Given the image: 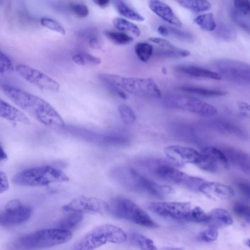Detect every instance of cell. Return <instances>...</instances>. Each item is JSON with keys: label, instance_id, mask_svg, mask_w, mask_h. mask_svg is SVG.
<instances>
[{"label": "cell", "instance_id": "6da1fadb", "mask_svg": "<svg viewBox=\"0 0 250 250\" xmlns=\"http://www.w3.org/2000/svg\"><path fill=\"white\" fill-rule=\"evenodd\" d=\"M1 88L15 104L42 124L54 128L65 126L63 119L48 103L18 87L3 84Z\"/></svg>", "mask_w": 250, "mask_h": 250}, {"label": "cell", "instance_id": "7a4b0ae2", "mask_svg": "<svg viewBox=\"0 0 250 250\" xmlns=\"http://www.w3.org/2000/svg\"><path fill=\"white\" fill-rule=\"evenodd\" d=\"M112 175L121 186L135 192L161 198L174 193L171 187L155 182L130 167H116Z\"/></svg>", "mask_w": 250, "mask_h": 250}, {"label": "cell", "instance_id": "3957f363", "mask_svg": "<svg viewBox=\"0 0 250 250\" xmlns=\"http://www.w3.org/2000/svg\"><path fill=\"white\" fill-rule=\"evenodd\" d=\"M139 163L159 179L182 186L192 190L199 191L200 187L205 181L202 178L190 176L181 171L170 163L162 159L146 158L140 160Z\"/></svg>", "mask_w": 250, "mask_h": 250}, {"label": "cell", "instance_id": "277c9868", "mask_svg": "<svg viewBox=\"0 0 250 250\" xmlns=\"http://www.w3.org/2000/svg\"><path fill=\"white\" fill-rule=\"evenodd\" d=\"M99 80L108 88L115 87L137 96L160 98L161 92L157 84L150 78L126 77L102 73Z\"/></svg>", "mask_w": 250, "mask_h": 250}, {"label": "cell", "instance_id": "5b68a950", "mask_svg": "<svg viewBox=\"0 0 250 250\" xmlns=\"http://www.w3.org/2000/svg\"><path fill=\"white\" fill-rule=\"evenodd\" d=\"M126 233L120 228L110 224L97 226L84 234L73 245L71 250H94L107 243H123Z\"/></svg>", "mask_w": 250, "mask_h": 250}, {"label": "cell", "instance_id": "8992f818", "mask_svg": "<svg viewBox=\"0 0 250 250\" xmlns=\"http://www.w3.org/2000/svg\"><path fill=\"white\" fill-rule=\"evenodd\" d=\"M72 237L70 231L57 228L42 229L25 234L19 238L16 246L23 250H38L62 245Z\"/></svg>", "mask_w": 250, "mask_h": 250}, {"label": "cell", "instance_id": "52a82bcc", "mask_svg": "<svg viewBox=\"0 0 250 250\" xmlns=\"http://www.w3.org/2000/svg\"><path fill=\"white\" fill-rule=\"evenodd\" d=\"M69 181V177L61 170L49 165L31 167L15 174L12 179L16 185L28 187L46 186Z\"/></svg>", "mask_w": 250, "mask_h": 250}, {"label": "cell", "instance_id": "ba28073f", "mask_svg": "<svg viewBox=\"0 0 250 250\" xmlns=\"http://www.w3.org/2000/svg\"><path fill=\"white\" fill-rule=\"evenodd\" d=\"M109 210L115 216L147 228H155L158 225L150 216L132 200L123 197L112 199Z\"/></svg>", "mask_w": 250, "mask_h": 250}, {"label": "cell", "instance_id": "9c48e42d", "mask_svg": "<svg viewBox=\"0 0 250 250\" xmlns=\"http://www.w3.org/2000/svg\"><path fill=\"white\" fill-rule=\"evenodd\" d=\"M168 107L194 113L199 115L210 117L215 116L217 109L213 105L197 98L183 95L168 96L165 100Z\"/></svg>", "mask_w": 250, "mask_h": 250}, {"label": "cell", "instance_id": "30bf717a", "mask_svg": "<svg viewBox=\"0 0 250 250\" xmlns=\"http://www.w3.org/2000/svg\"><path fill=\"white\" fill-rule=\"evenodd\" d=\"M213 65L219 74L228 80L240 84H250V65L243 62L230 59H218Z\"/></svg>", "mask_w": 250, "mask_h": 250}, {"label": "cell", "instance_id": "8fae6325", "mask_svg": "<svg viewBox=\"0 0 250 250\" xmlns=\"http://www.w3.org/2000/svg\"><path fill=\"white\" fill-rule=\"evenodd\" d=\"M32 212L30 207L23 204L20 200L9 201L0 213V225L10 227L23 223L30 218Z\"/></svg>", "mask_w": 250, "mask_h": 250}, {"label": "cell", "instance_id": "7c38bea8", "mask_svg": "<svg viewBox=\"0 0 250 250\" xmlns=\"http://www.w3.org/2000/svg\"><path fill=\"white\" fill-rule=\"evenodd\" d=\"M66 212L81 213L103 214L109 210V206L104 201L93 197L81 195L77 197L62 207Z\"/></svg>", "mask_w": 250, "mask_h": 250}, {"label": "cell", "instance_id": "4fadbf2b", "mask_svg": "<svg viewBox=\"0 0 250 250\" xmlns=\"http://www.w3.org/2000/svg\"><path fill=\"white\" fill-rule=\"evenodd\" d=\"M16 70L25 80L41 89L53 92L59 91L60 84L38 69L24 64H19L16 66Z\"/></svg>", "mask_w": 250, "mask_h": 250}, {"label": "cell", "instance_id": "5bb4252c", "mask_svg": "<svg viewBox=\"0 0 250 250\" xmlns=\"http://www.w3.org/2000/svg\"><path fill=\"white\" fill-rule=\"evenodd\" d=\"M147 207L160 216L175 220H186L191 209L189 203L182 202H153Z\"/></svg>", "mask_w": 250, "mask_h": 250}, {"label": "cell", "instance_id": "9a60e30c", "mask_svg": "<svg viewBox=\"0 0 250 250\" xmlns=\"http://www.w3.org/2000/svg\"><path fill=\"white\" fill-rule=\"evenodd\" d=\"M200 152L202 161L198 166L200 168L215 173L229 168V162L221 149L214 146H206L201 149Z\"/></svg>", "mask_w": 250, "mask_h": 250}, {"label": "cell", "instance_id": "2e32d148", "mask_svg": "<svg viewBox=\"0 0 250 250\" xmlns=\"http://www.w3.org/2000/svg\"><path fill=\"white\" fill-rule=\"evenodd\" d=\"M164 152L169 160L178 165L189 163L198 166L202 161L200 151L188 146L171 145L166 147Z\"/></svg>", "mask_w": 250, "mask_h": 250}, {"label": "cell", "instance_id": "e0dca14e", "mask_svg": "<svg viewBox=\"0 0 250 250\" xmlns=\"http://www.w3.org/2000/svg\"><path fill=\"white\" fill-rule=\"evenodd\" d=\"M199 191L214 201L229 199L235 194L231 187L216 182L205 181L200 187Z\"/></svg>", "mask_w": 250, "mask_h": 250}, {"label": "cell", "instance_id": "ac0fdd59", "mask_svg": "<svg viewBox=\"0 0 250 250\" xmlns=\"http://www.w3.org/2000/svg\"><path fill=\"white\" fill-rule=\"evenodd\" d=\"M229 163L245 174L250 176V154L238 149L225 147L221 149Z\"/></svg>", "mask_w": 250, "mask_h": 250}, {"label": "cell", "instance_id": "d6986e66", "mask_svg": "<svg viewBox=\"0 0 250 250\" xmlns=\"http://www.w3.org/2000/svg\"><path fill=\"white\" fill-rule=\"evenodd\" d=\"M148 5L152 11L164 21L177 27L182 26L180 19L167 3L159 0H149Z\"/></svg>", "mask_w": 250, "mask_h": 250}, {"label": "cell", "instance_id": "ffe728a7", "mask_svg": "<svg viewBox=\"0 0 250 250\" xmlns=\"http://www.w3.org/2000/svg\"><path fill=\"white\" fill-rule=\"evenodd\" d=\"M175 70L185 75L195 78H208L220 80L222 76L219 73L201 67L191 65H180L176 66Z\"/></svg>", "mask_w": 250, "mask_h": 250}, {"label": "cell", "instance_id": "44dd1931", "mask_svg": "<svg viewBox=\"0 0 250 250\" xmlns=\"http://www.w3.org/2000/svg\"><path fill=\"white\" fill-rule=\"evenodd\" d=\"M0 116L11 121L26 124H29L30 122L23 112L1 99L0 101Z\"/></svg>", "mask_w": 250, "mask_h": 250}, {"label": "cell", "instance_id": "7402d4cb", "mask_svg": "<svg viewBox=\"0 0 250 250\" xmlns=\"http://www.w3.org/2000/svg\"><path fill=\"white\" fill-rule=\"evenodd\" d=\"M209 226L220 229L232 224L233 220L229 213L222 208H215L208 214Z\"/></svg>", "mask_w": 250, "mask_h": 250}, {"label": "cell", "instance_id": "603a6c76", "mask_svg": "<svg viewBox=\"0 0 250 250\" xmlns=\"http://www.w3.org/2000/svg\"><path fill=\"white\" fill-rule=\"evenodd\" d=\"M210 124L213 128L222 133L235 136L242 139L247 138V134L244 130L230 122L216 120L211 122Z\"/></svg>", "mask_w": 250, "mask_h": 250}, {"label": "cell", "instance_id": "cb8c5ba5", "mask_svg": "<svg viewBox=\"0 0 250 250\" xmlns=\"http://www.w3.org/2000/svg\"><path fill=\"white\" fill-rule=\"evenodd\" d=\"M112 2L117 11L123 16L138 21H144L145 18L142 15L131 8L125 1L117 0H113Z\"/></svg>", "mask_w": 250, "mask_h": 250}, {"label": "cell", "instance_id": "d4e9b609", "mask_svg": "<svg viewBox=\"0 0 250 250\" xmlns=\"http://www.w3.org/2000/svg\"><path fill=\"white\" fill-rule=\"evenodd\" d=\"M178 89L185 92L206 97L224 96L227 94L224 90L201 87L182 86L179 87Z\"/></svg>", "mask_w": 250, "mask_h": 250}, {"label": "cell", "instance_id": "484cf974", "mask_svg": "<svg viewBox=\"0 0 250 250\" xmlns=\"http://www.w3.org/2000/svg\"><path fill=\"white\" fill-rule=\"evenodd\" d=\"M83 218V213L70 212L69 214L58 222L56 228L70 231L77 227L82 222Z\"/></svg>", "mask_w": 250, "mask_h": 250}, {"label": "cell", "instance_id": "4316f807", "mask_svg": "<svg viewBox=\"0 0 250 250\" xmlns=\"http://www.w3.org/2000/svg\"><path fill=\"white\" fill-rule=\"evenodd\" d=\"M214 30L217 38L222 41L231 42L235 40L236 37L234 28L227 23H220Z\"/></svg>", "mask_w": 250, "mask_h": 250}, {"label": "cell", "instance_id": "83f0119b", "mask_svg": "<svg viewBox=\"0 0 250 250\" xmlns=\"http://www.w3.org/2000/svg\"><path fill=\"white\" fill-rule=\"evenodd\" d=\"M113 25L117 29L123 31H127L137 36L141 35V31L134 23L122 18H115L112 21Z\"/></svg>", "mask_w": 250, "mask_h": 250}, {"label": "cell", "instance_id": "f1b7e54d", "mask_svg": "<svg viewBox=\"0 0 250 250\" xmlns=\"http://www.w3.org/2000/svg\"><path fill=\"white\" fill-rule=\"evenodd\" d=\"M182 6L195 12H201L209 10L211 5L207 0H178Z\"/></svg>", "mask_w": 250, "mask_h": 250}, {"label": "cell", "instance_id": "f546056e", "mask_svg": "<svg viewBox=\"0 0 250 250\" xmlns=\"http://www.w3.org/2000/svg\"><path fill=\"white\" fill-rule=\"evenodd\" d=\"M104 34L110 41L117 45H126L134 41L133 38L122 32L106 30Z\"/></svg>", "mask_w": 250, "mask_h": 250}, {"label": "cell", "instance_id": "4dcf8cb0", "mask_svg": "<svg viewBox=\"0 0 250 250\" xmlns=\"http://www.w3.org/2000/svg\"><path fill=\"white\" fill-rule=\"evenodd\" d=\"M190 53L187 50L177 48L176 46L170 48H163L157 50L156 55L164 58H182L188 57Z\"/></svg>", "mask_w": 250, "mask_h": 250}, {"label": "cell", "instance_id": "1f68e13d", "mask_svg": "<svg viewBox=\"0 0 250 250\" xmlns=\"http://www.w3.org/2000/svg\"><path fill=\"white\" fill-rule=\"evenodd\" d=\"M194 22L202 30L206 31H213L217 26L211 13L200 15L194 19Z\"/></svg>", "mask_w": 250, "mask_h": 250}, {"label": "cell", "instance_id": "d6a6232c", "mask_svg": "<svg viewBox=\"0 0 250 250\" xmlns=\"http://www.w3.org/2000/svg\"><path fill=\"white\" fill-rule=\"evenodd\" d=\"M134 50L138 58L143 62H146L152 55L153 47L148 43L140 42L136 44Z\"/></svg>", "mask_w": 250, "mask_h": 250}, {"label": "cell", "instance_id": "836d02e7", "mask_svg": "<svg viewBox=\"0 0 250 250\" xmlns=\"http://www.w3.org/2000/svg\"><path fill=\"white\" fill-rule=\"evenodd\" d=\"M232 20L240 28L250 34V18L244 15L235 8L230 11Z\"/></svg>", "mask_w": 250, "mask_h": 250}, {"label": "cell", "instance_id": "e575fe53", "mask_svg": "<svg viewBox=\"0 0 250 250\" xmlns=\"http://www.w3.org/2000/svg\"><path fill=\"white\" fill-rule=\"evenodd\" d=\"M208 214H207L200 207H196L190 210L186 220L196 223H208Z\"/></svg>", "mask_w": 250, "mask_h": 250}, {"label": "cell", "instance_id": "d590c367", "mask_svg": "<svg viewBox=\"0 0 250 250\" xmlns=\"http://www.w3.org/2000/svg\"><path fill=\"white\" fill-rule=\"evenodd\" d=\"M133 240L141 250H157L154 242L144 235L136 234L134 235Z\"/></svg>", "mask_w": 250, "mask_h": 250}, {"label": "cell", "instance_id": "8d00e7d4", "mask_svg": "<svg viewBox=\"0 0 250 250\" xmlns=\"http://www.w3.org/2000/svg\"><path fill=\"white\" fill-rule=\"evenodd\" d=\"M120 115L123 121L126 124H133L136 119L135 112L129 106L122 104L118 106Z\"/></svg>", "mask_w": 250, "mask_h": 250}, {"label": "cell", "instance_id": "74e56055", "mask_svg": "<svg viewBox=\"0 0 250 250\" xmlns=\"http://www.w3.org/2000/svg\"><path fill=\"white\" fill-rule=\"evenodd\" d=\"M41 24L62 35L65 34V30L62 25L58 21L50 18L43 17L41 19Z\"/></svg>", "mask_w": 250, "mask_h": 250}, {"label": "cell", "instance_id": "f35d334b", "mask_svg": "<svg viewBox=\"0 0 250 250\" xmlns=\"http://www.w3.org/2000/svg\"><path fill=\"white\" fill-rule=\"evenodd\" d=\"M14 67L10 59L3 52H0V73L13 72Z\"/></svg>", "mask_w": 250, "mask_h": 250}, {"label": "cell", "instance_id": "ab89813d", "mask_svg": "<svg viewBox=\"0 0 250 250\" xmlns=\"http://www.w3.org/2000/svg\"><path fill=\"white\" fill-rule=\"evenodd\" d=\"M218 236V229L209 226L205 230L202 231L199 235V239L206 242H211L215 241Z\"/></svg>", "mask_w": 250, "mask_h": 250}, {"label": "cell", "instance_id": "60d3db41", "mask_svg": "<svg viewBox=\"0 0 250 250\" xmlns=\"http://www.w3.org/2000/svg\"><path fill=\"white\" fill-rule=\"evenodd\" d=\"M169 31V35L187 42H191L193 39V35L189 32L173 27H167Z\"/></svg>", "mask_w": 250, "mask_h": 250}, {"label": "cell", "instance_id": "b9f144b4", "mask_svg": "<svg viewBox=\"0 0 250 250\" xmlns=\"http://www.w3.org/2000/svg\"><path fill=\"white\" fill-rule=\"evenodd\" d=\"M69 7L71 11L79 17H85L89 14V10L87 6L83 3L71 2Z\"/></svg>", "mask_w": 250, "mask_h": 250}, {"label": "cell", "instance_id": "7bdbcfd3", "mask_svg": "<svg viewBox=\"0 0 250 250\" xmlns=\"http://www.w3.org/2000/svg\"><path fill=\"white\" fill-rule=\"evenodd\" d=\"M235 9L240 13L250 18V1L236 0L233 1Z\"/></svg>", "mask_w": 250, "mask_h": 250}, {"label": "cell", "instance_id": "ee69618b", "mask_svg": "<svg viewBox=\"0 0 250 250\" xmlns=\"http://www.w3.org/2000/svg\"><path fill=\"white\" fill-rule=\"evenodd\" d=\"M83 57L85 64L97 65L100 64L102 61L100 58L95 56L87 52H81L80 53Z\"/></svg>", "mask_w": 250, "mask_h": 250}, {"label": "cell", "instance_id": "f6af8a7d", "mask_svg": "<svg viewBox=\"0 0 250 250\" xmlns=\"http://www.w3.org/2000/svg\"><path fill=\"white\" fill-rule=\"evenodd\" d=\"M236 186L240 193L247 199H250V183L245 181H238Z\"/></svg>", "mask_w": 250, "mask_h": 250}, {"label": "cell", "instance_id": "bcb514c9", "mask_svg": "<svg viewBox=\"0 0 250 250\" xmlns=\"http://www.w3.org/2000/svg\"><path fill=\"white\" fill-rule=\"evenodd\" d=\"M148 40L163 48H170L175 47L169 41L165 39L158 37H150Z\"/></svg>", "mask_w": 250, "mask_h": 250}, {"label": "cell", "instance_id": "7dc6e473", "mask_svg": "<svg viewBox=\"0 0 250 250\" xmlns=\"http://www.w3.org/2000/svg\"><path fill=\"white\" fill-rule=\"evenodd\" d=\"M9 183L7 175L4 171L2 170L0 172V192L1 193L8 190Z\"/></svg>", "mask_w": 250, "mask_h": 250}, {"label": "cell", "instance_id": "c3c4849f", "mask_svg": "<svg viewBox=\"0 0 250 250\" xmlns=\"http://www.w3.org/2000/svg\"><path fill=\"white\" fill-rule=\"evenodd\" d=\"M238 109L242 115L250 120V104L245 102L240 103Z\"/></svg>", "mask_w": 250, "mask_h": 250}, {"label": "cell", "instance_id": "681fc988", "mask_svg": "<svg viewBox=\"0 0 250 250\" xmlns=\"http://www.w3.org/2000/svg\"><path fill=\"white\" fill-rule=\"evenodd\" d=\"M89 46L93 49H100L102 47L101 40L97 36H92L89 39Z\"/></svg>", "mask_w": 250, "mask_h": 250}, {"label": "cell", "instance_id": "f907efd6", "mask_svg": "<svg viewBox=\"0 0 250 250\" xmlns=\"http://www.w3.org/2000/svg\"><path fill=\"white\" fill-rule=\"evenodd\" d=\"M72 60L73 61V62L78 65H85L83 59L80 53L73 55L72 57Z\"/></svg>", "mask_w": 250, "mask_h": 250}, {"label": "cell", "instance_id": "816d5d0a", "mask_svg": "<svg viewBox=\"0 0 250 250\" xmlns=\"http://www.w3.org/2000/svg\"><path fill=\"white\" fill-rule=\"evenodd\" d=\"M158 32L163 36H168L169 35V31L168 27L164 25L159 26L157 29Z\"/></svg>", "mask_w": 250, "mask_h": 250}, {"label": "cell", "instance_id": "f5cc1de1", "mask_svg": "<svg viewBox=\"0 0 250 250\" xmlns=\"http://www.w3.org/2000/svg\"><path fill=\"white\" fill-rule=\"evenodd\" d=\"M93 2L101 7H106L110 2L109 0H94Z\"/></svg>", "mask_w": 250, "mask_h": 250}, {"label": "cell", "instance_id": "db71d44e", "mask_svg": "<svg viewBox=\"0 0 250 250\" xmlns=\"http://www.w3.org/2000/svg\"><path fill=\"white\" fill-rule=\"evenodd\" d=\"M243 217H245L250 222V206L247 205L245 212Z\"/></svg>", "mask_w": 250, "mask_h": 250}, {"label": "cell", "instance_id": "11a10c76", "mask_svg": "<svg viewBox=\"0 0 250 250\" xmlns=\"http://www.w3.org/2000/svg\"><path fill=\"white\" fill-rule=\"evenodd\" d=\"M0 156L1 161L7 159V154L5 152V151L3 150V149H2L1 146L0 147Z\"/></svg>", "mask_w": 250, "mask_h": 250}, {"label": "cell", "instance_id": "9f6ffc18", "mask_svg": "<svg viewBox=\"0 0 250 250\" xmlns=\"http://www.w3.org/2000/svg\"><path fill=\"white\" fill-rule=\"evenodd\" d=\"M163 250H182L181 248L172 247H166L163 249Z\"/></svg>", "mask_w": 250, "mask_h": 250}, {"label": "cell", "instance_id": "6f0895ef", "mask_svg": "<svg viewBox=\"0 0 250 250\" xmlns=\"http://www.w3.org/2000/svg\"><path fill=\"white\" fill-rule=\"evenodd\" d=\"M246 244L250 249V238L246 240Z\"/></svg>", "mask_w": 250, "mask_h": 250}, {"label": "cell", "instance_id": "680465c9", "mask_svg": "<svg viewBox=\"0 0 250 250\" xmlns=\"http://www.w3.org/2000/svg\"><path fill=\"white\" fill-rule=\"evenodd\" d=\"M162 70V72L164 74H167V69L165 67H163Z\"/></svg>", "mask_w": 250, "mask_h": 250}]
</instances>
